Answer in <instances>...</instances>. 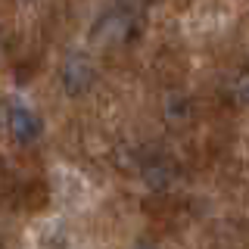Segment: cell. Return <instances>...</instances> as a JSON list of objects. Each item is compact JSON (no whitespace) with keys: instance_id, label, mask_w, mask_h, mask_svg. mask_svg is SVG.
<instances>
[{"instance_id":"1","label":"cell","mask_w":249,"mask_h":249,"mask_svg":"<svg viewBox=\"0 0 249 249\" xmlns=\"http://www.w3.org/2000/svg\"><path fill=\"white\" fill-rule=\"evenodd\" d=\"M93 78H97V69L88 53H69L62 59V69H59V81H62V90L69 97H81L93 88Z\"/></svg>"},{"instance_id":"2","label":"cell","mask_w":249,"mask_h":249,"mask_svg":"<svg viewBox=\"0 0 249 249\" xmlns=\"http://www.w3.org/2000/svg\"><path fill=\"white\" fill-rule=\"evenodd\" d=\"M6 124H10V134L16 143H22V146H28V143H35L37 137H41V119H37L35 112H31L28 106H22V103H13L10 106V115H6Z\"/></svg>"},{"instance_id":"4","label":"cell","mask_w":249,"mask_h":249,"mask_svg":"<svg viewBox=\"0 0 249 249\" xmlns=\"http://www.w3.org/2000/svg\"><path fill=\"white\" fill-rule=\"evenodd\" d=\"M143 181H146V187H153V190H165V187L175 181V168H171V162L156 159L143 168Z\"/></svg>"},{"instance_id":"3","label":"cell","mask_w":249,"mask_h":249,"mask_svg":"<svg viewBox=\"0 0 249 249\" xmlns=\"http://www.w3.org/2000/svg\"><path fill=\"white\" fill-rule=\"evenodd\" d=\"M128 28H131V19L124 13H109V16L100 19L97 37H100V41H122V37L128 35Z\"/></svg>"},{"instance_id":"5","label":"cell","mask_w":249,"mask_h":249,"mask_svg":"<svg viewBox=\"0 0 249 249\" xmlns=\"http://www.w3.org/2000/svg\"><path fill=\"white\" fill-rule=\"evenodd\" d=\"M228 93L237 106H249V72H237L228 81Z\"/></svg>"}]
</instances>
